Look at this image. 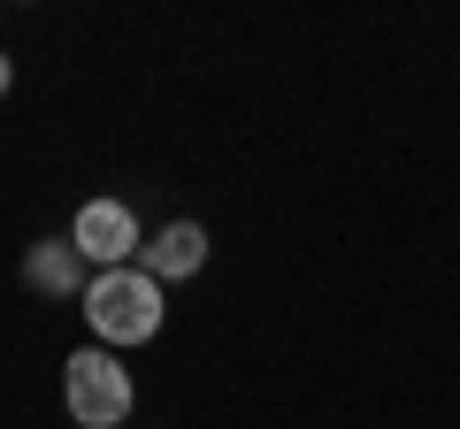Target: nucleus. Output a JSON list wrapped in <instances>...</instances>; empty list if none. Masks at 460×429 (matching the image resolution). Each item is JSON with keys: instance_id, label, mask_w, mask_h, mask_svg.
Returning a JSON list of instances; mask_svg holds the SVG:
<instances>
[{"instance_id": "obj_1", "label": "nucleus", "mask_w": 460, "mask_h": 429, "mask_svg": "<svg viewBox=\"0 0 460 429\" xmlns=\"http://www.w3.org/2000/svg\"><path fill=\"white\" fill-rule=\"evenodd\" d=\"M84 322H93V337L108 353L146 346L169 322V284H154L138 261L131 268H100V276H84Z\"/></svg>"}, {"instance_id": "obj_2", "label": "nucleus", "mask_w": 460, "mask_h": 429, "mask_svg": "<svg viewBox=\"0 0 460 429\" xmlns=\"http://www.w3.org/2000/svg\"><path fill=\"white\" fill-rule=\"evenodd\" d=\"M62 407H69L77 429H123L131 407H138V383L108 346H77L62 361Z\"/></svg>"}, {"instance_id": "obj_3", "label": "nucleus", "mask_w": 460, "mask_h": 429, "mask_svg": "<svg viewBox=\"0 0 460 429\" xmlns=\"http://www.w3.org/2000/svg\"><path fill=\"white\" fill-rule=\"evenodd\" d=\"M69 246H77V261L93 268H131L138 253H146V238H138V214L123 207V199H84L77 223H69Z\"/></svg>"}, {"instance_id": "obj_4", "label": "nucleus", "mask_w": 460, "mask_h": 429, "mask_svg": "<svg viewBox=\"0 0 460 429\" xmlns=\"http://www.w3.org/2000/svg\"><path fill=\"white\" fill-rule=\"evenodd\" d=\"M138 268H146L154 284H184L208 268V231L199 223H162V231L146 238V253H138Z\"/></svg>"}, {"instance_id": "obj_5", "label": "nucleus", "mask_w": 460, "mask_h": 429, "mask_svg": "<svg viewBox=\"0 0 460 429\" xmlns=\"http://www.w3.org/2000/svg\"><path fill=\"white\" fill-rule=\"evenodd\" d=\"M77 246L69 238H39L31 253H23V284L31 292H47V299H77Z\"/></svg>"}, {"instance_id": "obj_6", "label": "nucleus", "mask_w": 460, "mask_h": 429, "mask_svg": "<svg viewBox=\"0 0 460 429\" xmlns=\"http://www.w3.org/2000/svg\"><path fill=\"white\" fill-rule=\"evenodd\" d=\"M8 84H16V62H8V54H0V92H8Z\"/></svg>"}]
</instances>
